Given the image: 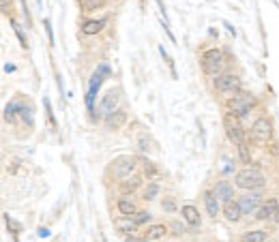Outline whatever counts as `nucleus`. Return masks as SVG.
<instances>
[{"label": "nucleus", "mask_w": 279, "mask_h": 242, "mask_svg": "<svg viewBox=\"0 0 279 242\" xmlns=\"http://www.w3.org/2000/svg\"><path fill=\"white\" fill-rule=\"evenodd\" d=\"M236 187L243 191H260L264 187V176L258 167H245L236 174Z\"/></svg>", "instance_id": "f257e3e1"}, {"label": "nucleus", "mask_w": 279, "mask_h": 242, "mask_svg": "<svg viewBox=\"0 0 279 242\" xmlns=\"http://www.w3.org/2000/svg\"><path fill=\"white\" fill-rule=\"evenodd\" d=\"M223 129H226L228 140L232 142L234 146H238V144L245 142V131H243V127H241V118H238L236 114H232V111L223 116Z\"/></svg>", "instance_id": "f03ea898"}, {"label": "nucleus", "mask_w": 279, "mask_h": 242, "mask_svg": "<svg viewBox=\"0 0 279 242\" xmlns=\"http://www.w3.org/2000/svg\"><path fill=\"white\" fill-rule=\"evenodd\" d=\"M200 64H202V71L209 75H215L217 71H221L223 67V52L213 47V50H206L200 58Z\"/></svg>", "instance_id": "7ed1b4c3"}, {"label": "nucleus", "mask_w": 279, "mask_h": 242, "mask_svg": "<svg viewBox=\"0 0 279 242\" xmlns=\"http://www.w3.org/2000/svg\"><path fill=\"white\" fill-rule=\"evenodd\" d=\"M110 169H112V176H114V178L123 180V178H127V176H131V174H133V169H135V159L129 157V155L116 157L114 161H112Z\"/></svg>", "instance_id": "20e7f679"}, {"label": "nucleus", "mask_w": 279, "mask_h": 242, "mask_svg": "<svg viewBox=\"0 0 279 242\" xmlns=\"http://www.w3.org/2000/svg\"><path fill=\"white\" fill-rule=\"evenodd\" d=\"M253 107V96L247 94V92H241L236 94L232 101H230V109H232V114H236L238 118H245L249 114V109Z\"/></svg>", "instance_id": "39448f33"}, {"label": "nucleus", "mask_w": 279, "mask_h": 242, "mask_svg": "<svg viewBox=\"0 0 279 242\" xmlns=\"http://www.w3.org/2000/svg\"><path fill=\"white\" fill-rule=\"evenodd\" d=\"M110 75V69H108V64H101L99 67V71L92 75V79H90V86H88V94H86V105H88V109L92 111V105H95V92L99 90V86H101V82L106 79Z\"/></svg>", "instance_id": "423d86ee"}, {"label": "nucleus", "mask_w": 279, "mask_h": 242, "mask_svg": "<svg viewBox=\"0 0 279 242\" xmlns=\"http://www.w3.org/2000/svg\"><path fill=\"white\" fill-rule=\"evenodd\" d=\"M238 204H241L243 214H251V212H258V208L262 206V199L258 193H247V195L238 199Z\"/></svg>", "instance_id": "0eeeda50"}, {"label": "nucleus", "mask_w": 279, "mask_h": 242, "mask_svg": "<svg viewBox=\"0 0 279 242\" xmlns=\"http://www.w3.org/2000/svg\"><path fill=\"white\" fill-rule=\"evenodd\" d=\"M251 131H253V135H256L258 140L266 142V140H270V135H273V125H270L268 118H258L256 123H253Z\"/></svg>", "instance_id": "6e6552de"}, {"label": "nucleus", "mask_w": 279, "mask_h": 242, "mask_svg": "<svg viewBox=\"0 0 279 242\" xmlns=\"http://www.w3.org/2000/svg\"><path fill=\"white\" fill-rule=\"evenodd\" d=\"M116 107H118V94L116 92H108L99 103V116L110 118L116 111Z\"/></svg>", "instance_id": "1a4fd4ad"}, {"label": "nucleus", "mask_w": 279, "mask_h": 242, "mask_svg": "<svg viewBox=\"0 0 279 242\" xmlns=\"http://www.w3.org/2000/svg\"><path fill=\"white\" fill-rule=\"evenodd\" d=\"M238 77L234 75H219L215 79V88H217V92H236L238 90Z\"/></svg>", "instance_id": "9d476101"}, {"label": "nucleus", "mask_w": 279, "mask_h": 242, "mask_svg": "<svg viewBox=\"0 0 279 242\" xmlns=\"http://www.w3.org/2000/svg\"><path fill=\"white\" fill-rule=\"evenodd\" d=\"M277 210H279V201L277 199H268L258 208L256 216L260 221H270V219H275V216H277Z\"/></svg>", "instance_id": "9b49d317"}, {"label": "nucleus", "mask_w": 279, "mask_h": 242, "mask_svg": "<svg viewBox=\"0 0 279 242\" xmlns=\"http://www.w3.org/2000/svg\"><path fill=\"white\" fill-rule=\"evenodd\" d=\"M213 193H215V197H217V199L221 201V204H228V201H232V197H234V187H232L230 182L221 180V182L215 184Z\"/></svg>", "instance_id": "f8f14e48"}, {"label": "nucleus", "mask_w": 279, "mask_h": 242, "mask_svg": "<svg viewBox=\"0 0 279 242\" xmlns=\"http://www.w3.org/2000/svg\"><path fill=\"white\" fill-rule=\"evenodd\" d=\"M204 208H206V212H209L211 219H217V214H219V204H217V197H215V193L213 191H204Z\"/></svg>", "instance_id": "ddd939ff"}, {"label": "nucleus", "mask_w": 279, "mask_h": 242, "mask_svg": "<svg viewBox=\"0 0 279 242\" xmlns=\"http://www.w3.org/2000/svg\"><path fill=\"white\" fill-rule=\"evenodd\" d=\"M223 216H226L228 221H232V223H236V221H241V216H243V210H241V204L238 201H228L226 206H223Z\"/></svg>", "instance_id": "4468645a"}, {"label": "nucleus", "mask_w": 279, "mask_h": 242, "mask_svg": "<svg viewBox=\"0 0 279 242\" xmlns=\"http://www.w3.org/2000/svg\"><path fill=\"white\" fill-rule=\"evenodd\" d=\"M106 28V20H86L82 24V32L84 35H97Z\"/></svg>", "instance_id": "2eb2a0df"}, {"label": "nucleus", "mask_w": 279, "mask_h": 242, "mask_svg": "<svg viewBox=\"0 0 279 242\" xmlns=\"http://www.w3.org/2000/svg\"><path fill=\"white\" fill-rule=\"evenodd\" d=\"M182 219H185L189 225H194V227H198V225H200V212L196 210V206H182Z\"/></svg>", "instance_id": "dca6fc26"}, {"label": "nucleus", "mask_w": 279, "mask_h": 242, "mask_svg": "<svg viewBox=\"0 0 279 242\" xmlns=\"http://www.w3.org/2000/svg\"><path fill=\"white\" fill-rule=\"evenodd\" d=\"M268 233L262 231V229H253V231H247L243 233V242H266Z\"/></svg>", "instance_id": "f3484780"}, {"label": "nucleus", "mask_w": 279, "mask_h": 242, "mask_svg": "<svg viewBox=\"0 0 279 242\" xmlns=\"http://www.w3.org/2000/svg\"><path fill=\"white\" fill-rule=\"evenodd\" d=\"M165 238V225H150L146 231V240H159Z\"/></svg>", "instance_id": "a211bd4d"}, {"label": "nucleus", "mask_w": 279, "mask_h": 242, "mask_svg": "<svg viewBox=\"0 0 279 242\" xmlns=\"http://www.w3.org/2000/svg\"><path fill=\"white\" fill-rule=\"evenodd\" d=\"M118 212L125 214V216L135 214V204H133L131 199H125V197H123L121 201H118Z\"/></svg>", "instance_id": "6ab92c4d"}, {"label": "nucleus", "mask_w": 279, "mask_h": 242, "mask_svg": "<svg viewBox=\"0 0 279 242\" xmlns=\"http://www.w3.org/2000/svg\"><path fill=\"white\" fill-rule=\"evenodd\" d=\"M116 227L121 229V231H135L138 223H135L131 216H125V219H118V221H116Z\"/></svg>", "instance_id": "aec40b11"}, {"label": "nucleus", "mask_w": 279, "mask_h": 242, "mask_svg": "<svg viewBox=\"0 0 279 242\" xmlns=\"http://www.w3.org/2000/svg\"><path fill=\"white\" fill-rule=\"evenodd\" d=\"M79 7H82L84 11H97L101 9L103 5H106V0H77Z\"/></svg>", "instance_id": "412c9836"}, {"label": "nucleus", "mask_w": 279, "mask_h": 242, "mask_svg": "<svg viewBox=\"0 0 279 242\" xmlns=\"http://www.w3.org/2000/svg\"><path fill=\"white\" fill-rule=\"evenodd\" d=\"M138 187H140V178H138V176H133L131 180H127V182L123 184V187H121V191H123V193H133V191L138 189Z\"/></svg>", "instance_id": "4be33fe9"}, {"label": "nucleus", "mask_w": 279, "mask_h": 242, "mask_svg": "<svg viewBox=\"0 0 279 242\" xmlns=\"http://www.w3.org/2000/svg\"><path fill=\"white\" fill-rule=\"evenodd\" d=\"M123 123H125V114H123V111H114V114L110 116V120H108L110 127H121Z\"/></svg>", "instance_id": "5701e85b"}, {"label": "nucleus", "mask_w": 279, "mask_h": 242, "mask_svg": "<svg viewBox=\"0 0 279 242\" xmlns=\"http://www.w3.org/2000/svg\"><path fill=\"white\" fill-rule=\"evenodd\" d=\"M238 157H241L243 163H249L251 161V155H249V148H247V144H238Z\"/></svg>", "instance_id": "b1692460"}, {"label": "nucleus", "mask_w": 279, "mask_h": 242, "mask_svg": "<svg viewBox=\"0 0 279 242\" xmlns=\"http://www.w3.org/2000/svg\"><path fill=\"white\" fill-rule=\"evenodd\" d=\"M131 219L138 223V225H142V223H146V221H150V214L148 212H135V214H129Z\"/></svg>", "instance_id": "393cba45"}, {"label": "nucleus", "mask_w": 279, "mask_h": 242, "mask_svg": "<svg viewBox=\"0 0 279 242\" xmlns=\"http://www.w3.org/2000/svg\"><path fill=\"white\" fill-rule=\"evenodd\" d=\"M157 193H159V187H157V184H148V189L144 191V197H146V199H153V197H157Z\"/></svg>", "instance_id": "a878e982"}, {"label": "nucleus", "mask_w": 279, "mask_h": 242, "mask_svg": "<svg viewBox=\"0 0 279 242\" xmlns=\"http://www.w3.org/2000/svg\"><path fill=\"white\" fill-rule=\"evenodd\" d=\"M11 26H13V30L18 32V37H20V41H22V45H26V39H24V30H22V26L15 20H11Z\"/></svg>", "instance_id": "bb28decb"}, {"label": "nucleus", "mask_w": 279, "mask_h": 242, "mask_svg": "<svg viewBox=\"0 0 279 242\" xmlns=\"http://www.w3.org/2000/svg\"><path fill=\"white\" fill-rule=\"evenodd\" d=\"M20 107H18V103H11L9 107H7V111H5V116H7V120H11L13 116H15V111H18Z\"/></svg>", "instance_id": "cd10ccee"}, {"label": "nucleus", "mask_w": 279, "mask_h": 242, "mask_svg": "<svg viewBox=\"0 0 279 242\" xmlns=\"http://www.w3.org/2000/svg\"><path fill=\"white\" fill-rule=\"evenodd\" d=\"M163 210H167V212H174V210H176L174 201H163Z\"/></svg>", "instance_id": "c85d7f7f"}, {"label": "nucleus", "mask_w": 279, "mask_h": 242, "mask_svg": "<svg viewBox=\"0 0 279 242\" xmlns=\"http://www.w3.org/2000/svg\"><path fill=\"white\" fill-rule=\"evenodd\" d=\"M5 71H7V73H13L15 67H13V64H5Z\"/></svg>", "instance_id": "c756f323"}, {"label": "nucleus", "mask_w": 279, "mask_h": 242, "mask_svg": "<svg viewBox=\"0 0 279 242\" xmlns=\"http://www.w3.org/2000/svg\"><path fill=\"white\" fill-rule=\"evenodd\" d=\"M3 9L5 13H9V0H3Z\"/></svg>", "instance_id": "7c9ffc66"}, {"label": "nucleus", "mask_w": 279, "mask_h": 242, "mask_svg": "<svg viewBox=\"0 0 279 242\" xmlns=\"http://www.w3.org/2000/svg\"><path fill=\"white\" fill-rule=\"evenodd\" d=\"M275 221H277V223H279V210H277V216H275Z\"/></svg>", "instance_id": "2f4dec72"}]
</instances>
